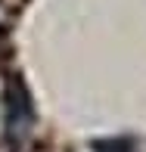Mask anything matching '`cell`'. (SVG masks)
I'll use <instances>...</instances> for the list:
<instances>
[{
  "instance_id": "1",
  "label": "cell",
  "mask_w": 146,
  "mask_h": 152,
  "mask_svg": "<svg viewBox=\"0 0 146 152\" xmlns=\"http://www.w3.org/2000/svg\"><path fill=\"white\" fill-rule=\"evenodd\" d=\"M3 124H6V137L10 140H22L34 124V106H31V93L22 84L19 75H12L6 81V93H3Z\"/></svg>"
},
{
  "instance_id": "2",
  "label": "cell",
  "mask_w": 146,
  "mask_h": 152,
  "mask_svg": "<svg viewBox=\"0 0 146 152\" xmlns=\"http://www.w3.org/2000/svg\"><path fill=\"white\" fill-rule=\"evenodd\" d=\"M93 152H134L131 140H93Z\"/></svg>"
}]
</instances>
